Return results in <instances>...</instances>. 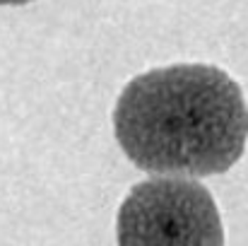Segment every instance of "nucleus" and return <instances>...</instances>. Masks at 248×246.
<instances>
[{
  "label": "nucleus",
  "mask_w": 248,
  "mask_h": 246,
  "mask_svg": "<svg viewBox=\"0 0 248 246\" xmlns=\"http://www.w3.org/2000/svg\"><path fill=\"white\" fill-rule=\"evenodd\" d=\"M113 133L135 166L159 176L224 174L248 143V104L224 70L181 63L128 82L113 106Z\"/></svg>",
  "instance_id": "1"
},
{
  "label": "nucleus",
  "mask_w": 248,
  "mask_h": 246,
  "mask_svg": "<svg viewBox=\"0 0 248 246\" xmlns=\"http://www.w3.org/2000/svg\"><path fill=\"white\" fill-rule=\"evenodd\" d=\"M27 2H34V0H0V5H27Z\"/></svg>",
  "instance_id": "3"
},
{
  "label": "nucleus",
  "mask_w": 248,
  "mask_h": 246,
  "mask_svg": "<svg viewBox=\"0 0 248 246\" xmlns=\"http://www.w3.org/2000/svg\"><path fill=\"white\" fill-rule=\"evenodd\" d=\"M118 246H224L212 193L193 179L157 176L130 188L116 217Z\"/></svg>",
  "instance_id": "2"
}]
</instances>
